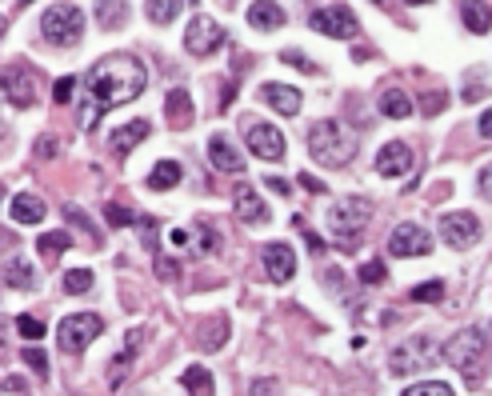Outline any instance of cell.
<instances>
[{
  "mask_svg": "<svg viewBox=\"0 0 492 396\" xmlns=\"http://www.w3.org/2000/svg\"><path fill=\"white\" fill-rule=\"evenodd\" d=\"M149 89V68L141 65L133 53H112V56H100L97 65L89 68L84 76V92H89V113H84V128H97V120L105 108H117V105H128L136 100L141 92Z\"/></svg>",
  "mask_w": 492,
  "mask_h": 396,
  "instance_id": "obj_1",
  "label": "cell"
},
{
  "mask_svg": "<svg viewBox=\"0 0 492 396\" xmlns=\"http://www.w3.org/2000/svg\"><path fill=\"white\" fill-rule=\"evenodd\" d=\"M308 152H313L316 165L344 168L352 157H357V136H352L336 116H324L308 128Z\"/></svg>",
  "mask_w": 492,
  "mask_h": 396,
  "instance_id": "obj_2",
  "label": "cell"
},
{
  "mask_svg": "<svg viewBox=\"0 0 492 396\" xmlns=\"http://www.w3.org/2000/svg\"><path fill=\"white\" fill-rule=\"evenodd\" d=\"M440 357H445L456 373H464L469 384H480V368H485V360H488V332L477 329V324H472V329H461L445 349H440Z\"/></svg>",
  "mask_w": 492,
  "mask_h": 396,
  "instance_id": "obj_3",
  "label": "cell"
},
{
  "mask_svg": "<svg viewBox=\"0 0 492 396\" xmlns=\"http://www.w3.org/2000/svg\"><path fill=\"white\" fill-rule=\"evenodd\" d=\"M368 220H373V201H365V196H349V201L328 209V228H332V237L341 240L344 248H357Z\"/></svg>",
  "mask_w": 492,
  "mask_h": 396,
  "instance_id": "obj_4",
  "label": "cell"
},
{
  "mask_svg": "<svg viewBox=\"0 0 492 396\" xmlns=\"http://www.w3.org/2000/svg\"><path fill=\"white\" fill-rule=\"evenodd\" d=\"M436 357H440L436 337H428V332H412L409 340H401L393 349L388 368H393L396 376H412V373H425L428 365H436Z\"/></svg>",
  "mask_w": 492,
  "mask_h": 396,
  "instance_id": "obj_5",
  "label": "cell"
},
{
  "mask_svg": "<svg viewBox=\"0 0 492 396\" xmlns=\"http://www.w3.org/2000/svg\"><path fill=\"white\" fill-rule=\"evenodd\" d=\"M40 32H45V40H48V45H56V48L81 45V37H84V13L76 4H53V8H45V16H40Z\"/></svg>",
  "mask_w": 492,
  "mask_h": 396,
  "instance_id": "obj_6",
  "label": "cell"
},
{
  "mask_svg": "<svg viewBox=\"0 0 492 396\" xmlns=\"http://www.w3.org/2000/svg\"><path fill=\"white\" fill-rule=\"evenodd\" d=\"M100 332H105V321H100L97 313H73V316H65V321H60V329H56V344L65 352H84L89 349L92 340L100 337Z\"/></svg>",
  "mask_w": 492,
  "mask_h": 396,
  "instance_id": "obj_7",
  "label": "cell"
},
{
  "mask_svg": "<svg viewBox=\"0 0 492 396\" xmlns=\"http://www.w3.org/2000/svg\"><path fill=\"white\" fill-rule=\"evenodd\" d=\"M308 29L321 32V37H332V40H352L360 32V21L349 4H324L308 16Z\"/></svg>",
  "mask_w": 492,
  "mask_h": 396,
  "instance_id": "obj_8",
  "label": "cell"
},
{
  "mask_svg": "<svg viewBox=\"0 0 492 396\" xmlns=\"http://www.w3.org/2000/svg\"><path fill=\"white\" fill-rule=\"evenodd\" d=\"M220 45H224L220 21H212L209 13H196L193 21H188V29H185V48L193 56H209V53H217Z\"/></svg>",
  "mask_w": 492,
  "mask_h": 396,
  "instance_id": "obj_9",
  "label": "cell"
},
{
  "mask_svg": "<svg viewBox=\"0 0 492 396\" xmlns=\"http://www.w3.org/2000/svg\"><path fill=\"white\" fill-rule=\"evenodd\" d=\"M245 141H248V152L261 160H269V165H281L284 160V133L272 125H264V120H253V125L245 128Z\"/></svg>",
  "mask_w": 492,
  "mask_h": 396,
  "instance_id": "obj_10",
  "label": "cell"
},
{
  "mask_svg": "<svg viewBox=\"0 0 492 396\" xmlns=\"http://www.w3.org/2000/svg\"><path fill=\"white\" fill-rule=\"evenodd\" d=\"M0 92H4V100L16 108H29L32 100H37V84H32L29 68H21V65L0 68Z\"/></svg>",
  "mask_w": 492,
  "mask_h": 396,
  "instance_id": "obj_11",
  "label": "cell"
},
{
  "mask_svg": "<svg viewBox=\"0 0 492 396\" xmlns=\"http://www.w3.org/2000/svg\"><path fill=\"white\" fill-rule=\"evenodd\" d=\"M440 237L448 248H472L480 237V220L472 212H445L440 217Z\"/></svg>",
  "mask_w": 492,
  "mask_h": 396,
  "instance_id": "obj_12",
  "label": "cell"
},
{
  "mask_svg": "<svg viewBox=\"0 0 492 396\" xmlns=\"http://www.w3.org/2000/svg\"><path fill=\"white\" fill-rule=\"evenodd\" d=\"M388 253L393 256H428L433 253V237H428L420 225H396L388 232Z\"/></svg>",
  "mask_w": 492,
  "mask_h": 396,
  "instance_id": "obj_13",
  "label": "cell"
},
{
  "mask_svg": "<svg viewBox=\"0 0 492 396\" xmlns=\"http://www.w3.org/2000/svg\"><path fill=\"white\" fill-rule=\"evenodd\" d=\"M144 340H149V329H128V337H125V349H120L117 357H112V365H108V389H120V384H125L128 368H133V360L141 357Z\"/></svg>",
  "mask_w": 492,
  "mask_h": 396,
  "instance_id": "obj_14",
  "label": "cell"
},
{
  "mask_svg": "<svg viewBox=\"0 0 492 396\" xmlns=\"http://www.w3.org/2000/svg\"><path fill=\"white\" fill-rule=\"evenodd\" d=\"M261 264H264V272H269V280L289 284L292 272H297V253H292L289 245H281V240H276V245H264Z\"/></svg>",
  "mask_w": 492,
  "mask_h": 396,
  "instance_id": "obj_15",
  "label": "cell"
},
{
  "mask_svg": "<svg viewBox=\"0 0 492 396\" xmlns=\"http://www.w3.org/2000/svg\"><path fill=\"white\" fill-rule=\"evenodd\" d=\"M232 209H237L240 225H269V217H272V209L261 201V196H256V188L245 185V180H240L237 196H232Z\"/></svg>",
  "mask_w": 492,
  "mask_h": 396,
  "instance_id": "obj_16",
  "label": "cell"
},
{
  "mask_svg": "<svg viewBox=\"0 0 492 396\" xmlns=\"http://www.w3.org/2000/svg\"><path fill=\"white\" fill-rule=\"evenodd\" d=\"M412 168V149L404 141H388L381 152H376V172L381 176H404Z\"/></svg>",
  "mask_w": 492,
  "mask_h": 396,
  "instance_id": "obj_17",
  "label": "cell"
},
{
  "mask_svg": "<svg viewBox=\"0 0 492 396\" xmlns=\"http://www.w3.org/2000/svg\"><path fill=\"white\" fill-rule=\"evenodd\" d=\"M164 120H168V128H177V133H185V128H193V97H188L185 89H172L168 97H164Z\"/></svg>",
  "mask_w": 492,
  "mask_h": 396,
  "instance_id": "obj_18",
  "label": "cell"
},
{
  "mask_svg": "<svg viewBox=\"0 0 492 396\" xmlns=\"http://www.w3.org/2000/svg\"><path fill=\"white\" fill-rule=\"evenodd\" d=\"M149 133H152V125L149 120H128V125H120V128H112V152H117L120 160L128 157V152L136 149L141 141H149Z\"/></svg>",
  "mask_w": 492,
  "mask_h": 396,
  "instance_id": "obj_19",
  "label": "cell"
},
{
  "mask_svg": "<svg viewBox=\"0 0 492 396\" xmlns=\"http://www.w3.org/2000/svg\"><path fill=\"white\" fill-rule=\"evenodd\" d=\"M209 165L217 172H229V176H240V172H245L240 149H232V141H224V136H209Z\"/></svg>",
  "mask_w": 492,
  "mask_h": 396,
  "instance_id": "obj_20",
  "label": "cell"
},
{
  "mask_svg": "<svg viewBox=\"0 0 492 396\" xmlns=\"http://www.w3.org/2000/svg\"><path fill=\"white\" fill-rule=\"evenodd\" d=\"M261 100L272 105L281 116L300 113V89H292V84H261Z\"/></svg>",
  "mask_w": 492,
  "mask_h": 396,
  "instance_id": "obj_21",
  "label": "cell"
},
{
  "mask_svg": "<svg viewBox=\"0 0 492 396\" xmlns=\"http://www.w3.org/2000/svg\"><path fill=\"white\" fill-rule=\"evenodd\" d=\"M284 8L276 4V0H253L248 4V24H253L256 32H272V29H284Z\"/></svg>",
  "mask_w": 492,
  "mask_h": 396,
  "instance_id": "obj_22",
  "label": "cell"
},
{
  "mask_svg": "<svg viewBox=\"0 0 492 396\" xmlns=\"http://www.w3.org/2000/svg\"><path fill=\"white\" fill-rule=\"evenodd\" d=\"M45 201L40 196H32V193H21V196H13V204H8V217L16 220V225H40L45 220Z\"/></svg>",
  "mask_w": 492,
  "mask_h": 396,
  "instance_id": "obj_23",
  "label": "cell"
},
{
  "mask_svg": "<svg viewBox=\"0 0 492 396\" xmlns=\"http://www.w3.org/2000/svg\"><path fill=\"white\" fill-rule=\"evenodd\" d=\"M461 21L469 32H477V37H485V32H492V4H485V0H464L461 4Z\"/></svg>",
  "mask_w": 492,
  "mask_h": 396,
  "instance_id": "obj_24",
  "label": "cell"
},
{
  "mask_svg": "<svg viewBox=\"0 0 492 396\" xmlns=\"http://www.w3.org/2000/svg\"><path fill=\"white\" fill-rule=\"evenodd\" d=\"M4 284H8V288H21V292L37 288V269H32L24 256H16V261L4 264Z\"/></svg>",
  "mask_w": 492,
  "mask_h": 396,
  "instance_id": "obj_25",
  "label": "cell"
},
{
  "mask_svg": "<svg viewBox=\"0 0 492 396\" xmlns=\"http://www.w3.org/2000/svg\"><path fill=\"white\" fill-rule=\"evenodd\" d=\"M376 108H381V116H388V120L412 116V100H409V92H401V89H384L381 100H376Z\"/></svg>",
  "mask_w": 492,
  "mask_h": 396,
  "instance_id": "obj_26",
  "label": "cell"
},
{
  "mask_svg": "<svg viewBox=\"0 0 492 396\" xmlns=\"http://www.w3.org/2000/svg\"><path fill=\"white\" fill-rule=\"evenodd\" d=\"M180 176H185V168L177 160H157V168L149 172V188L152 193H168V188L180 185Z\"/></svg>",
  "mask_w": 492,
  "mask_h": 396,
  "instance_id": "obj_27",
  "label": "cell"
},
{
  "mask_svg": "<svg viewBox=\"0 0 492 396\" xmlns=\"http://www.w3.org/2000/svg\"><path fill=\"white\" fill-rule=\"evenodd\" d=\"M180 389H188V392H196V396H212V373L204 365L185 368V373H180Z\"/></svg>",
  "mask_w": 492,
  "mask_h": 396,
  "instance_id": "obj_28",
  "label": "cell"
},
{
  "mask_svg": "<svg viewBox=\"0 0 492 396\" xmlns=\"http://www.w3.org/2000/svg\"><path fill=\"white\" fill-rule=\"evenodd\" d=\"M125 13H128L125 0H100V4H97V24H100L105 32H112V29H120V24L128 21Z\"/></svg>",
  "mask_w": 492,
  "mask_h": 396,
  "instance_id": "obj_29",
  "label": "cell"
},
{
  "mask_svg": "<svg viewBox=\"0 0 492 396\" xmlns=\"http://www.w3.org/2000/svg\"><path fill=\"white\" fill-rule=\"evenodd\" d=\"M180 8H185V0H144V13L152 24H172Z\"/></svg>",
  "mask_w": 492,
  "mask_h": 396,
  "instance_id": "obj_30",
  "label": "cell"
},
{
  "mask_svg": "<svg viewBox=\"0 0 492 396\" xmlns=\"http://www.w3.org/2000/svg\"><path fill=\"white\" fill-rule=\"evenodd\" d=\"M37 248H40V256L53 264L56 256L65 253V248H73V237H68V232H45V237L37 240Z\"/></svg>",
  "mask_w": 492,
  "mask_h": 396,
  "instance_id": "obj_31",
  "label": "cell"
},
{
  "mask_svg": "<svg viewBox=\"0 0 492 396\" xmlns=\"http://www.w3.org/2000/svg\"><path fill=\"white\" fill-rule=\"evenodd\" d=\"M105 220H108L112 228H125V225H136V220H141V217H136L133 209H125V204H117V201H112V204H105Z\"/></svg>",
  "mask_w": 492,
  "mask_h": 396,
  "instance_id": "obj_32",
  "label": "cell"
},
{
  "mask_svg": "<svg viewBox=\"0 0 492 396\" xmlns=\"http://www.w3.org/2000/svg\"><path fill=\"white\" fill-rule=\"evenodd\" d=\"M92 288V269H68L65 272V292H89Z\"/></svg>",
  "mask_w": 492,
  "mask_h": 396,
  "instance_id": "obj_33",
  "label": "cell"
},
{
  "mask_svg": "<svg viewBox=\"0 0 492 396\" xmlns=\"http://www.w3.org/2000/svg\"><path fill=\"white\" fill-rule=\"evenodd\" d=\"M440 297H445V284H440V280H425V284H417V288L409 292V300H420V305L440 300Z\"/></svg>",
  "mask_w": 492,
  "mask_h": 396,
  "instance_id": "obj_34",
  "label": "cell"
},
{
  "mask_svg": "<svg viewBox=\"0 0 492 396\" xmlns=\"http://www.w3.org/2000/svg\"><path fill=\"white\" fill-rule=\"evenodd\" d=\"M401 396H453L445 381H425V384H412V389H404Z\"/></svg>",
  "mask_w": 492,
  "mask_h": 396,
  "instance_id": "obj_35",
  "label": "cell"
},
{
  "mask_svg": "<svg viewBox=\"0 0 492 396\" xmlns=\"http://www.w3.org/2000/svg\"><path fill=\"white\" fill-rule=\"evenodd\" d=\"M65 217H68V225L84 228V237L100 240V237H97V228H92V220H89V217H84V209H76V204H65Z\"/></svg>",
  "mask_w": 492,
  "mask_h": 396,
  "instance_id": "obj_36",
  "label": "cell"
},
{
  "mask_svg": "<svg viewBox=\"0 0 492 396\" xmlns=\"http://www.w3.org/2000/svg\"><path fill=\"white\" fill-rule=\"evenodd\" d=\"M16 332H21L24 340H40L45 337V324H40L37 316H16Z\"/></svg>",
  "mask_w": 492,
  "mask_h": 396,
  "instance_id": "obj_37",
  "label": "cell"
},
{
  "mask_svg": "<svg viewBox=\"0 0 492 396\" xmlns=\"http://www.w3.org/2000/svg\"><path fill=\"white\" fill-rule=\"evenodd\" d=\"M24 365L32 368V373L40 376V381H48V357L40 349H24Z\"/></svg>",
  "mask_w": 492,
  "mask_h": 396,
  "instance_id": "obj_38",
  "label": "cell"
},
{
  "mask_svg": "<svg viewBox=\"0 0 492 396\" xmlns=\"http://www.w3.org/2000/svg\"><path fill=\"white\" fill-rule=\"evenodd\" d=\"M196 225H201V232H204V237H201V248H204V253H220V232L217 228H212L209 225V220H196Z\"/></svg>",
  "mask_w": 492,
  "mask_h": 396,
  "instance_id": "obj_39",
  "label": "cell"
},
{
  "mask_svg": "<svg viewBox=\"0 0 492 396\" xmlns=\"http://www.w3.org/2000/svg\"><path fill=\"white\" fill-rule=\"evenodd\" d=\"M73 92H76V76H60L56 89H53V100H56V105H68V100H73Z\"/></svg>",
  "mask_w": 492,
  "mask_h": 396,
  "instance_id": "obj_40",
  "label": "cell"
},
{
  "mask_svg": "<svg viewBox=\"0 0 492 396\" xmlns=\"http://www.w3.org/2000/svg\"><path fill=\"white\" fill-rule=\"evenodd\" d=\"M384 277H388V272H384V264H381V261L360 264V280H365V284H384Z\"/></svg>",
  "mask_w": 492,
  "mask_h": 396,
  "instance_id": "obj_41",
  "label": "cell"
},
{
  "mask_svg": "<svg viewBox=\"0 0 492 396\" xmlns=\"http://www.w3.org/2000/svg\"><path fill=\"white\" fill-rule=\"evenodd\" d=\"M281 60H284V65H292V68H300V73H321V68H316L313 60L300 56V53H292V48H289V53H281Z\"/></svg>",
  "mask_w": 492,
  "mask_h": 396,
  "instance_id": "obj_42",
  "label": "cell"
},
{
  "mask_svg": "<svg viewBox=\"0 0 492 396\" xmlns=\"http://www.w3.org/2000/svg\"><path fill=\"white\" fill-rule=\"evenodd\" d=\"M56 149H60L56 136H40L37 141V157H56Z\"/></svg>",
  "mask_w": 492,
  "mask_h": 396,
  "instance_id": "obj_43",
  "label": "cell"
},
{
  "mask_svg": "<svg viewBox=\"0 0 492 396\" xmlns=\"http://www.w3.org/2000/svg\"><path fill=\"white\" fill-rule=\"evenodd\" d=\"M440 108H445V92H428V97H425V113L436 116Z\"/></svg>",
  "mask_w": 492,
  "mask_h": 396,
  "instance_id": "obj_44",
  "label": "cell"
},
{
  "mask_svg": "<svg viewBox=\"0 0 492 396\" xmlns=\"http://www.w3.org/2000/svg\"><path fill=\"white\" fill-rule=\"evenodd\" d=\"M477 185H480V196H488V201H492V165L480 168V180H477Z\"/></svg>",
  "mask_w": 492,
  "mask_h": 396,
  "instance_id": "obj_45",
  "label": "cell"
},
{
  "mask_svg": "<svg viewBox=\"0 0 492 396\" xmlns=\"http://www.w3.org/2000/svg\"><path fill=\"white\" fill-rule=\"evenodd\" d=\"M276 389V381H269V376H261V381L253 384V389H248V396H269Z\"/></svg>",
  "mask_w": 492,
  "mask_h": 396,
  "instance_id": "obj_46",
  "label": "cell"
},
{
  "mask_svg": "<svg viewBox=\"0 0 492 396\" xmlns=\"http://www.w3.org/2000/svg\"><path fill=\"white\" fill-rule=\"evenodd\" d=\"M4 389L8 392H29V384H24V376H4Z\"/></svg>",
  "mask_w": 492,
  "mask_h": 396,
  "instance_id": "obj_47",
  "label": "cell"
},
{
  "mask_svg": "<svg viewBox=\"0 0 492 396\" xmlns=\"http://www.w3.org/2000/svg\"><path fill=\"white\" fill-rule=\"evenodd\" d=\"M157 277L160 280H172V261H168V256H157Z\"/></svg>",
  "mask_w": 492,
  "mask_h": 396,
  "instance_id": "obj_48",
  "label": "cell"
},
{
  "mask_svg": "<svg viewBox=\"0 0 492 396\" xmlns=\"http://www.w3.org/2000/svg\"><path fill=\"white\" fill-rule=\"evenodd\" d=\"M480 136H485V141H492V108H485V113H480Z\"/></svg>",
  "mask_w": 492,
  "mask_h": 396,
  "instance_id": "obj_49",
  "label": "cell"
},
{
  "mask_svg": "<svg viewBox=\"0 0 492 396\" xmlns=\"http://www.w3.org/2000/svg\"><path fill=\"white\" fill-rule=\"evenodd\" d=\"M168 245H172V248H185V245H188V232L172 228V232H168Z\"/></svg>",
  "mask_w": 492,
  "mask_h": 396,
  "instance_id": "obj_50",
  "label": "cell"
},
{
  "mask_svg": "<svg viewBox=\"0 0 492 396\" xmlns=\"http://www.w3.org/2000/svg\"><path fill=\"white\" fill-rule=\"evenodd\" d=\"M300 188H308V193H324V185H321V180L305 176V172H300Z\"/></svg>",
  "mask_w": 492,
  "mask_h": 396,
  "instance_id": "obj_51",
  "label": "cell"
},
{
  "mask_svg": "<svg viewBox=\"0 0 492 396\" xmlns=\"http://www.w3.org/2000/svg\"><path fill=\"white\" fill-rule=\"evenodd\" d=\"M0 357H4V324H0Z\"/></svg>",
  "mask_w": 492,
  "mask_h": 396,
  "instance_id": "obj_52",
  "label": "cell"
},
{
  "mask_svg": "<svg viewBox=\"0 0 492 396\" xmlns=\"http://www.w3.org/2000/svg\"><path fill=\"white\" fill-rule=\"evenodd\" d=\"M401 4H433V0H401Z\"/></svg>",
  "mask_w": 492,
  "mask_h": 396,
  "instance_id": "obj_53",
  "label": "cell"
},
{
  "mask_svg": "<svg viewBox=\"0 0 492 396\" xmlns=\"http://www.w3.org/2000/svg\"><path fill=\"white\" fill-rule=\"evenodd\" d=\"M4 32H8V21H4V16H0V37H4Z\"/></svg>",
  "mask_w": 492,
  "mask_h": 396,
  "instance_id": "obj_54",
  "label": "cell"
},
{
  "mask_svg": "<svg viewBox=\"0 0 492 396\" xmlns=\"http://www.w3.org/2000/svg\"><path fill=\"white\" fill-rule=\"evenodd\" d=\"M0 201H4V185H0Z\"/></svg>",
  "mask_w": 492,
  "mask_h": 396,
  "instance_id": "obj_55",
  "label": "cell"
},
{
  "mask_svg": "<svg viewBox=\"0 0 492 396\" xmlns=\"http://www.w3.org/2000/svg\"><path fill=\"white\" fill-rule=\"evenodd\" d=\"M0 136H4V125H0Z\"/></svg>",
  "mask_w": 492,
  "mask_h": 396,
  "instance_id": "obj_56",
  "label": "cell"
}]
</instances>
